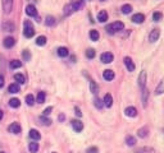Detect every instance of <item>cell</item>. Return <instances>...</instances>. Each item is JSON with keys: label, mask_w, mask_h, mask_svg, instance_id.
Masks as SVG:
<instances>
[{"label": "cell", "mask_w": 164, "mask_h": 153, "mask_svg": "<svg viewBox=\"0 0 164 153\" xmlns=\"http://www.w3.org/2000/svg\"><path fill=\"white\" fill-rule=\"evenodd\" d=\"M45 24L46 26H54V24H55V18L54 17H51V15H48V17L45 18Z\"/></svg>", "instance_id": "obj_26"}, {"label": "cell", "mask_w": 164, "mask_h": 153, "mask_svg": "<svg viewBox=\"0 0 164 153\" xmlns=\"http://www.w3.org/2000/svg\"><path fill=\"white\" fill-rule=\"evenodd\" d=\"M26 13H27V15H30V17H37L36 8H35L34 5H31V4L26 7Z\"/></svg>", "instance_id": "obj_10"}, {"label": "cell", "mask_w": 164, "mask_h": 153, "mask_svg": "<svg viewBox=\"0 0 164 153\" xmlns=\"http://www.w3.org/2000/svg\"><path fill=\"white\" fill-rule=\"evenodd\" d=\"M22 56H23V60H24V61H28V60L31 59V54H30L28 50H24L23 53H22Z\"/></svg>", "instance_id": "obj_38"}, {"label": "cell", "mask_w": 164, "mask_h": 153, "mask_svg": "<svg viewBox=\"0 0 164 153\" xmlns=\"http://www.w3.org/2000/svg\"><path fill=\"white\" fill-rule=\"evenodd\" d=\"M3 8H4L5 14H9L13 8V0H3Z\"/></svg>", "instance_id": "obj_5"}, {"label": "cell", "mask_w": 164, "mask_h": 153, "mask_svg": "<svg viewBox=\"0 0 164 153\" xmlns=\"http://www.w3.org/2000/svg\"><path fill=\"white\" fill-rule=\"evenodd\" d=\"M68 54H69V51H68L67 47H59V49H58V55L60 56V57L68 56Z\"/></svg>", "instance_id": "obj_24"}, {"label": "cell", "mask_w": 164, "mask_h": 153, "mask_svg": "<svg viewBox=\"0 0 164 153\" xmlns=\"http://www.w3.org/2000/svg\"><path fill=\"white\" fill-rule=\"evenodd\" d=\"M3 43H4V46L7 49H10V47H13L14 46V43H15V40L13 37H7L4 41H3Z\"/></svg>", "instance_id": "obj_16"}, {"label": "cell", "mask_w": 164, "mask_h": 153, "mask_svg": "<svg viewBox=\"0 0 164 153\" xmlns=\"http://www.w3.org/2000/svg\"><path fill=\"white\" fill-rule=\"evenodd\" d=\"M83 5V1H72L71 4L64 7V15H71L73 12L78 10Z\"/></svg>", "instance_id": "obj_1"}, {"label": "cell", "mask_w": 164, "mask_h": 153, "mask_svg": "<svg viewBox=\"0 0 164 153\" xmlns=\"http://www.w3.org/2000/svg\"><path fill=\"white\" fill-rule=\"evenodd\" d=\"M137 153H155V151L153 148H147V147H145V148L137 149Z\"/></svg>", "instance_id": "obj_35"}, {"label": "cell", "mask_w": 164, "mask_h": 153, "mask_svg": "<svg viewBox=\"0 0 164 153\" xmlns=\"http://www.w3.org/2000/svg\"><path fill=\"white\" fill-rule=\"evenodd\" d=\"M103 76H104L105 80H113L114 79V72L113 70H110V69H106V70H104Z\"/></svg>", "instance_id": "obj_15"}, {"label": "cell", "mask_w": 164, "mask_h": 153, "mask_svg": "<svg viewBox=\"0 0 164 153\" xmlns=\"http://www.w3.org/2000/svg\"><path fill=\"white\" fill-rule=\"evenodd\" d=\"M145 84H146V72H141L140 73V76H138V86L141 87V88H145Z\"/></svg>", "instance_id": "obj_12"}, {"label": "cell", "mask_w": 164, "mask_h": 153, "mask_svg": "<svg viewBox=\"0 0 164 153\" xmlns=\"http://www.w3.org/2000/svg\"><path fill=\"white\" fill-rule=\"evenodd\" d=\"M3 86H4V76L0 74V88H3Z\"/></svg>", "instance_id": "obj_45"}, {"label": "cell", "mask_w": 164, "mask_h": 153, "mask_svg": "<svg viewBox=\"0 0 164 153\" xmlns=\"http://www.w3.org/2000/svg\"><path fill=\"white\" fill-rule=\"evenodd\" d=\"M26 102H27V105L28 106H32L35 103V97H34V94H27L26 96Z\"/></svg>", "instance_id": "obj_33"}, {"label": "cell", "mask_w": 164, "mask_h": 153, "mask_svg": "<svg viewBox=\"0 0 164 153\" xmlns=\"http://www.w3.org/2000/svg\"><path fill=\"white\" fill-rule=\"evenodd\" d=\"M99 37H100V35H99V32H97L96 29L90 31V38H91L92 41H97V40H99Z\"/></svg>", "instance_id": "obj_25"}, {"label": "cell", "mask_w": 164, "mask_h": 153, "mask_svg": "<svg viewBox=\"0 0 164 153\" xmlns=\"http://www.w3.org/2000/svg\"><path fill=\"white\" fill-rule=\"evenodd\" d=\"M8 132L9 133H13V134H19L21 133V125L18 122H13L8 126Z\"/></svg>", "instance_id": "obj_6"}, {"label": "cell", "mask_w": 164, "mask_h": 153, "mask_svg": "<svg viewBox=\"0 0 164 153\" xmlns=\"http://www.w3.org/2000/svg\"><path fill=\"white\" fill-rule=\"evenodd\" d=\"M94 103H95V106H96V107L97 108H101L103 107V105H104V102H103V101L101 100H100V98H95V101H94Z\"/></svg>", "instance_id": "obj_40"}, {"label": "cell", "mask_w": 164, "mask_h": 153, "mask_svg": "<svg viewBox=\"0 0 164 153\" xmlns=\"http://www.w3.org/2000/svg\"><path fill=\"white\" fill-rule=\"evenodd\" d=\"M8 91H9V93H18L19 92V86L17 83H12L8 87Z\"/></svg>", "instance_id": "obj_19"}, {"label": "cell", "mask_w": 164, "mask_h": 153, "mask_svg": "<svg viewBox=\"0 0 164 153\" xmlns=\"http://www.w3.org/2000/svg\"><path fill=\"white\" fill-rule=\"evenodd\" d=\"M1 119H3V111L0 110V120H1Z\"/></svg>", "instance_id": "obj_47"}, {"label": "cell", "mask_w": 164, "mask_h": 153, "mask_svg": "<svg viewBox=\"0 0 164 153\" xmlns=\"http://www.w3.org/2000/svg\"><path fill=\"white\" fill-rule=\"evenodd\" d=\"M0 153H4V152H0Z\"/></svg>", "instance_id": "obj_48"}, {"label": "cell", "mask_w": 164, "mask_h": 153, "mask_svg": "<svg viewBox=\"0 0 164 153\" xmlns=\"http://www.w3.org/2000/svg\"><path fill=\"white\" fill-rule=\"evenodd\" d=\"M36 45L37 46H44L46 45V37L45 36H39L36 38Z\"/></svg>", "instance_id": "obj_28"}, {"label": "cell", "mask_w": 164, "mask_h": 153, "mask_svg": "<svg viewBox=\"0 0 164 153\" xmlns=\"http://www.w3.org/2000/svg\"><path fill=\"white\" fill-rule=\"evenodd\" d=\"M121 10H122L123 14H130V13L132 12V7H131L130 4H124V5L122 7V9H121Z\"/></svg>", "instance_id": "obj_27"}, {"label": "cell", "mask_w": 164, "mask_h": 153, "mask_svg": "<svg viewBox=\"0 0 164 153\" xmlns=\"http://www.w3.org/2000/svg\"><path fill=\"white\" fill-rule=\"evenodd\" d=\"M163 17V14L160 12H155L154 14H153V21H155V22H159L160 19H162Z\"/></svg>", "instance_id": "obj_37"}, {"label": "cell", "mask_w": 164, "mask_h": 153, "mask_svg": "<svg viewBox=\"0 0 164 153\" xmlns=\"http://www.w3.org/2000/svg\"><path fill=\"white\" fill-rule=\"evenodd\" d=\"M114 59L113 54L112 53H103L101 55H100V60L104 63V64H109V63H112Z\"/></svg>", "instance_id": "obj_4"}, {"label": "cell", "mask_w": 164, "mask_h": 153, "mask_svg": "<svg viewBox=\"0 0 164 153\" xmlns=\"http://www.w3.org/2000/svg\"><path fill=\"white\" fill-rule=\"evenodd\" d=\"M9 67H10V69H18V68L22 67V61H19V60H12Z\"/></svg>", "instance_id": "obj_22"}, {"label": "cell", "mask_w": 164, "mask_h": 153, "mask_svg": "<svg viewBox=\"0 0 164 153\" xmlns=\"http://www.w3.org/2000/svg\"><path fill=\"white\" fill-rule=\"evenodd\" d=\"M97 152H99V149H97L96 147H90L86 151V153H97Z\"/></svg>", "instance_id": "obj_42"}, {"label": "cell", "mask_w": 164, "mask_h": 153, "mask_svg": "<svg viewBox=\"0 0 164 153\" xmlns=\"http://www.w3.org/2000/svg\"><path fill=\"white\" fill-rule=\"evenodd\" d=\"M53 111V107H48L44 110V116H48V115H50V112Z\"/></svg>", "instance_id": "obj_43"}, {"label": "cell", "mask_w": 164, "mask_h": 153, "mask_svg": "<svg viewBox=\"0 0 164 153\" xmlns=\"http://www.w3.org/2000/svg\"><path fill=\"white\" fill-rule=\"evenodd\" d=\"M124 114H126V116H128V117H135L136 115H137V110H136L135 107H132V106H130V107H127L124 110Z\"/></svg>", "instance_id": "obj_13"}, {"label": "cell", "mask_w": 164, "mask_h": 153, "mask_svg": "<svg viewBox=\"0 0 164 153\" xmlns=\"http://www.w3.org/2000/svg\"><path fill=\"white\" fill-rule=\"evenodd\" d=\"M23 35H24V37H27V38L34 37V35H35V28H34V26H32V23H31L30 21H24V24H23Z\"/></svg>", "instance_id": "obj_3"}, {"label": "cell", "mask_w": 164, "mask_h": 153, "mask_svg": "<svg viewBox=\"0 0 164 153\" xmlns=\"http://www.w3.org/2000/svg\"><path fill=\"white\" fill-rule=\"evenodd\" d=\"M95 55H96V53H95L94 49H89V50L86 51V56L89 57V59H94Z\"/></svg>", "instance_id": "obj_36"}, {"label": "cell", "mask_w": 164, "mask_h": 153, "mask_svg": "<svg viewBox=\"0 0 164 153\" xmlns=\"http://www.w3.org/2000/svg\"><path fill=\"white\" fill-rule=\"evenodd\" d=\"M40 121H41V124L42 125H46V126H49V125L51 124V120L49 119V117H46V116H40Z\"/></svg>", "instance_id": "obj_31"}, {"label": "cell", "mask_w": 164, "mask_h": 153, "mask_svg": "<svg viewBox=\"0 0 164 153\" xmlns=\"http://www.w3.org/2000/svg\"><path fill=\"white\" fill-rule=\"evenodd\" d=\"M164 93V79H162V80L159 82V84H158V87H157V89H155V94H162Z\"/></svg>", "instance_id": "obj_20"}, {"label": "cell", "mask_w": 164, "mask_h": 153, "mask_svg": "<svg viewBox=\"0 0 164 153\" xmlns=\"http://www.w3.org/2000/svg\"><path fill=\"white\" fill-rule=\"evenodd\" d=\"M147 96H149V92H147V89H146V88H144V94H142V103H144V106H146Z\"/></svg>", "instance_id": "obj_41"}, {"label": "cell", "mask_w": 164, "mask_h": 153, "mask_svg": "<svg viewBox=\"0 0 164 153\" xmlns=\"http://www.w3.org/2000/svg\"><path fill=\"white\" fill-rule=\"evenodd\" d=\"M28 149L31 153H36L39 151V143H36V142H32V143H30L28 146Z\"/></svg>", "instance_id": "obj_23"}, {"label": "cell", "mask_w": 164, "mask_h": 153, "mask_svg": "<svg viewBox=\"0 0 164 153\" xmlns=\"http://www.w3.org/2000/svg\"><path fill=\"white\" fill-rule=\"evenodd\" d=\"M138 136H140V138H146L147 136V129L146 128H142V129L138 130Z\"/></svg>", "instance_id": "obj_39"}, {"label": "cell", "mask_w": 164, "mask_h": 153, "mask_svg": "<svg viewBox=\"0 0 164 153\" xmlns=\"http://www.w3.org/2000/svg\"><path fill=\"white\" fill-rule=\"evenodd\" d=\"M45 98H46L45 92H39V94H37L36 101H37V102H39V103H44V102H45Z\"/></svg>", "instance_id": "obj_32"}, {"label": "cell", "mask_w": 164, "mask_h": 153, "mask_svg": "<svg viewBox=\"0 0 164 153\" xmlns=\"http://www.w3.org/2000/svg\"><path fill=\"white\" fill-rule=\"evenodd\" d=\"M75 111H76V115H77V116H82V112H81L80 107H77V106H76V107H75Z\"/></svg>", "instance_id": "obj_44"}, {"label": "cell", "mask_w": 164, "mask_h": 153, "mask_svg": "<svg viewBox=\"0 0 164 153\" xmlns=\"http://www.w3.org/2000/svg\"><path fill=\"white\" fill-rule=\"evenodd\" d=\"M14 79H15V82H17V83H19V84H24V82H26V78H24L23 74H15L14 75Z\"/></svg>", "instance_id": "obj_29"}, {"label": "cell", "mask_w": 164, "mask_h": 153, "mask_svg": "<svg viewBox=\"0 0 164 153\" xmlns=\"http://www.w3.org/2000/svg\"><path fill=\"white\" fill-rule=\"evenodd\" d=\"M53 153H55V152H53Z\"/></svg>", "instance_id": "obj_50"}, {"label": "cell", "mask_w": 164, "mask_h": 153, "mask_svg": "<svg viewBox=\"0 0 164 153\" xmlns=\"http://www.w3.org/2000/svg\"><path fill=\"white\" fill-rule=\"evenodd\" d=\"M103 102L106 107H112V106H113V97H112V94L106 93L105 97H104V100H103Z\"/></svg>", "instance_id": "obj_14"}, {"label": "cell", "mask_w": 164, "mask_h": 153, "mask_svg": "<svg viewBox=\"0 0 164 153\" xmlns=\"http://www.w3.org/2000/svg\"><path fill=\"white\" fill-rule=\"evenodd\" d=\"M144 21H145V15L142 14V13H136V14H133V17H132L133 23L140 24V23H142Z\"/></svg>", "instance_id": "obj_11"}, {"label": "cell", "mask_w": 164, "mask_h": 153, "mask_svg": "<svg viewBox=\"0 0 164 153\" xmlns=\"http://www.w3.org/2000/svg\"><path fill=\"white\" fill-rule=\"evenodd\" d=\"M101 1H104V0H101Z\"/></svg>", "instance_id": "obj_49"}, {"label": "cell", "mask_w": 164, "mask_h": 153, "mask_svg": "<svg viewBox=\"0 0 164 153\" xmlns=\"http://www.w3.org/2000/svg\"><path fill=\"white\" fill-rule=\"evenodd\" d=\"M124 65L127 67L128 72H133V70H135V63L132 61V59H131V57H128V56L124 57Z\"/></svg>", "instance_id": "obj_8"}, {"label": "cell", "mask_w": 164, "mask_h": 153, "mask_svg": "<svg viewBox=\"0 0 164 153\" xmlns=\"http://www.w3.org/2000/svg\"><path fill=\"white\" fill-rule=\"evenodd\" d=\"M123 28H124V24H123L122 22H114V23H112V24H109V26L105 27V31L108 32V33L113 35L118 31H122Z\"/></svg>", "instance_id": "obj_2"}, {"label": "cell", "mask_w": 164, "mask_h": 153, "mask_svg": "<svg viewBox=\"0 0 164 153\" xmlns=\"http://www.w3.org/2000/svg\"><path fill=\"white\" fill-rule=\"evenodd\" d=\"M159 36H160V31H159V29H158V28L153 29V31L150 32V35H149V41H150V42H155V41H158Z\"/></svg>", "instance_id": "obj_7"}, {"label": "cell", "mask_w": 164, "mask_h": 153, "mask_svg": "<svg viewBox=\"0 0 164 153\" xmlns=\"http://www.w3.org/2000/svg\"><path fill=\"white\" fill-rule=\"evenodd\" d=\"M30 138L34 139V140L36 142V140H39V139L41 138V134L37 132L36 129H31V130H30Z\"/></svg>", "instance_id": "obj_17"}, {"label": "cell", "mask_w": 164, "mask_h": 153, "mask_svg": "<svg viewBox=\"0 0 164 153\" xmlns=\"http://www.w3.org/2000/svg\"><path fill=\"white\" fill-rule=\"evenodd\" d=\"M9 106H10V107H13V108L19 107V106H21V101L18 100V98H12V100L9 101Z\"/></svg>", "instance_id": "obj_21"}, {"label": "cell", "mask_w": 164, "mask_h": 153, "mask_svg": "<svg viewBox=\"0 0 164 153\" xmlns=\"http://www.w3.org/2000/svg\"><path fill=\"white\" fill-rule=\"evenodd\" d=\"M97 21L104 23V22L108 21V13L105 12V10H101V12H99V14H97Z\"/></svg>", "instance_id": "obj_18"}, {"label": "cell", "mask_w": 164, "mask_h": 153, "mask_svg": "<svg viewBox=\"0 0 164 153\" xmlns=\"http://www.w3.org/2000/svg\"><path fill=\"white\" fill-rule=\"evenodd\" d=\"M65 119V116H64V115H59V121H63V120H64Z\"/></svg>", "instance_id": "obj_46"}, {"label": "cell", "mask_w": 164, "mask_h": 153, "mask_svg": "<svg viewBox=\"0 0 164 153\" xmlns=\"http://www.w3.org/2000/svg\"><path fill=\"white\" fill-rule=\"evenodd\" d=\"M126 143H127V146H130V147H132V146H135L136 144V139L133 138V136H127L126 138Z\"/></svg>", "instance_id": "obj_34"}, {"label": "cell", "mask_w": 164, "mask_h": 153, "mask_svg": "<svg viewBox=\"0 0 164 153\" xmlns=\"http://www.w3.org/2000/svg\"><path fill=\"white\" fill-rule=\"evenodd\" d=\"M90 89H91V92H92L94 94H96V93H97V91H99V87H97V84L95 83L94 80L90 82Z\"/></svg>", "instance_id": "obj_30"}, {"label": "cell", "mask_w": 164, "mask_h": 153, "mask_svg": "<svg viewBox=\"0 0 164 153\" xmlns=\"http://www.w3.org/2000/svg\"><path fill=\"white\" fill-rule=\"evenodd\" d=\"M72 126L75 129V132H77V133L82 132V129H83V124H82V121H80V120H72Z\"/></svg>", "instance_id": "obj_9"}]
</instances>
